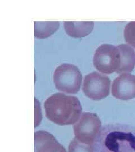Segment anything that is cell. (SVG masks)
Wrapping results in <instances>:
<instances>
[{"mask_svg": "<svg viewBox=\"0 0 135 152\" xmlns=\"http://www.w3.org/2000/svg\"><path fill=\"white\" fill-rule=\"evenodd\" d=\"M114 98L128 100L135 98V76L129 73L122 74L115 78L112 86Z\"/></svg>", "mask_w": 135, "mask_h": 152, "instance_id": "cell-7", "label": "cell"}, {"mask_svg": "<svg viewBox=\"0 0 135 152\" xmlns=\"http://www.w3.org/2000/svg\"><path fill=\"white\" fill-rule=\"evenodd\" d=\"M34 152H66L51 134L45 131H38L34 134Z\"/></svg>", "mask_w": 135, "mask_h": 152, "instance_id": "cell-8", "label": "cell"}, {"mask_svg": "<svg viewBox=\"0 0 135 152\" xmlns=\"http://www.w3.org/2000/svg\"><path fill=\"white\" fill-rule=\"evenodd\" d=\"M110 87V78L94 72L84 77L82 91L87 98L93 100H100L109 96Z\"/></svg>", "mask_w": 135, "mask_h": 152, "instance_id": "cell-6", "label": "cell"}, {"mask_svg": "<svg viewBox=\"0 0 135 152\" xmlns=\"http://www.w3.org/2000/svg\"><path fill=\"white\" fill-rule=\"evenodd\" d=\"M68 152H95L94 144H87L74 137L70 142Z\"/></svg>", "mask_w": 135, "mask_h": 152, "instance_id": "cell-12", "label": "cell"}, {"mask_svg": "<svg viewBox=\"0 0 135 152\" xmlns=\"http://www.w3.org/2000/svg\"><path fill=\"white\" fill-rule=\"evenodd\" d=\"M125 41L135 48V22H130L124 28Z\"/></svg>", "mask_w": 135, "mask_h": 152, "instance_id": "cell-13", "label": "cell"}, {"mask_svg": "<svg viewBox=\"0 0 135 152\" xmlns=\"http://www.w3.org/2000/svg\"><path fill=\"white\" fill-rule=\"evenodd\" d=\"M46 117L60 126L76 124L82 114V106L78 99L63 93H55L44 103Z\"/></svg>", "mask_w": 135, "mask_h": 152, "instance_id": "cell-2", "label": "cell"}, {"mask_svg": "<svg viewBox=\"0 0 135 152\" xmlns=\"http://www.w3.org/2000/svg\"><path fill=\"white\" fill-rule=\"evenodd\" d=\"M117 48L120 53V65L116 73L118 74H124L131 72L135 66L134 50L126 44L119 45Z\"/></svg>", "mask_w": 135, "mask_h": 152, "instance_id": "cell-9", "label": "cell"}, {"mask_svg": "<svg viewBox=\"0 0 135 152\" xmlns=\"http://www.w3.org/2000/svg\"><path fill=\"white\" fill-rule=\"evenodd\" d=\"M101 122L97 114L84 112L74 125L75 137L87 144H94L101 130Z\"/></svg>", "mask_w": 135, "mask_h": 152, "instance_id": "cell-4", "label": "cell"}, {"mask_svg": "<svg viewBox=\"0 0 135 152\" xmlns=\"http://www.w3.org/2000/svg\"><path fill=\"white\" fill-rule=\"evenodd\" d=\"M93 63L96 69L104 74L117 72L120 65L119 49L110 44L101 45L95 51Z\"/></svg>", "mask_w": 135, "mask_h": 152, "instance_id": "cell-5", "label": "cell"}, {"mask_svg": "<svg viewBox=\"0 0 135 152\" xmlns=\"http://www.w3.org/2000/svg\"><path fill=\"white\" fill-rule=\"evenodd\" d=\"M64 29L66 34L74 38H82L90 34L93 29L92 22H65Z\"/></svg>", "mask_w": 135, "mask_h": 152, "instance_id": "cell-10", "label": "cell"}, {"mask_svg": "<svg viewBox=\"0 0 135 152\" xmlns=\"http://www.w3.org/2000/svg\"><path fill=\"white\" fill-rule=\"evenodd\" d=\"M59 26V22H34V37L39 39L47 38L57 31Z\"/></svg>", "mask_w": 135, "mask_h": 152, "instance_id": "cell-11", "label": "cell"}, {"mask_svg": "<svg viewBox=\"0 0 135 152\" xmlns=\"http://www.w3.org/2000/svg\"><path fill=\"white\" fill-rule=\"evenodd\" d=\"M55 87L59 91L67 94H77L81 88L82 75L76 65L63 64L54 71Z\"/></svg>", "mask_w": 135, "mask_h": 152, "instance_id": "cell-3", "label": "cell"}, {"mask_svg": "<svg viewBox=\"0 0 135 152\" xmlns=\"http://www.w3.org/2000/svg\"><path fill=\"white\" fill-rule=\"evenodd\" d=\"M95 152H135V127L110 124L101 129L94 143Z\"/></svg>", "mask_w": 135, "mask_h": 152, "instance_id": "cell-1", "label": "cell"}]
</instances>
